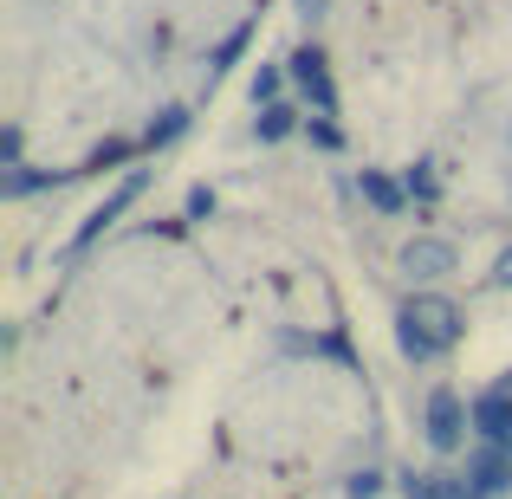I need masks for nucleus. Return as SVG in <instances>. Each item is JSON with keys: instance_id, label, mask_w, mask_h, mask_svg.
Instances as JSON below:
<instances>
[{"instance_id": "1", "label": "nucleus", "mask_w": 512, "mask_h": 499, "mask_svg": "<svg viewBox=\"0 0 512 499\" xmlns=\"http://www.w3.org/2000/svg\"><path fill=\"white\" fill-rule=\"evenodd\" d=\"M396 337H402V350H409L415 363H428V357H441V350L461 337V312H454L448 299H435V292H422V299L402 305Z\"/></svg>"}, {"instance_id": "2", "label": "nucleus", "mask_w": 512, "mask_h": 499, "mask_svg": "<svg viewBox=\"0 0 512 499\" xmlns=\"http://www.w3.org/2000/svg\"><path fill=\"white\" fill-rule=\"evenodd\" d=\"M467 422H474V415L461 409V396H454V389H435V396H428V441H435L441 454H454V448H461Z\"/></svg>"}, {"instance_id": "3", "label": "nucleus", "mask_w": 512, "mask_h": 499, "mask_svg": "<svg viewBox=\"0 0 512 499\" xmlns=\"http://www.w3.org/2000/svg\"><path fill=\"white\" fill-rule=\"evenodd\" d=\"M467 487H474V499H493L512 487V448H500V441H487V448L467 461Z\"/></svg>"}, {"instance_id": "4", "label": "nucleus", "mask_w": 512, "mask_h": 499, "mask_svg": "<svg viewBox=\"0 0 512 499\" xmlns=\"http://www.w3.org/2000/svg\"><path fill=\"white\" fill-rule=\"evenodd\" d=\"M474 428H480V441L512 448V389H493V396L474 402Z\"/></svg>"}, {"instance_id": "5", "label": "nucleus", "mask_w": 512, "mask_h": 499, "mask_svg": "<svg viewBox=\"0 0 512 499\" xmlns=\"http://www.w3.org/2000/svg\"><path fill=\"white\" fill-rule=\"evenodd\" d=\"M292 78H299V91L305 98L318 104V111H338V91H331V78H325V59H318V52H299V59H292Z\"/></svg>"}, {"instance_id": "6", "label": "nucleus", "mask_w": 512, "mask_h": 499, "mask_svg": "<svg viewBox=\"0 0 512 499\" xmlns=\"http://www.w3.org/2000/svg\"><path fill=\"white\" fill-rule=\"evenodd\" d=\"M137 195H143V175H130V182L117 188L111 201H98V208H91V221L78 227V240H72V247H91V240H98L104 227H111V221H117V214H124V208H130V201H137Z\"/></svg>"}, {"instance_id": "7", "label": "nucleus", "mask_w": 512, "mask_h": 499, "mask_svg": "<svg viewBox=\"0 0 512 499\" xmlns=\"http://www.w3.org/2000/svg\"><path fill=\"white\" fill-rule=\"evenodd\" d=\"M402 266L422 273V279H435V273H448V266H454V247H441V240H415V247L402 253Z\"/></svg>"}, {"instance_id": "8", "label": "nucleus", "mask_w": 512, "mask_h": 499, "mask_svg": "<svg viewBox=\"0 0 512 499\" xmlns=\"http://www.w3.org/2000/svg\"><path fill=\"white\" fill-rule=\"evenodd\" d=\"M363 195H370L383 214H396V208H402V188L389 182V175H376V169H363Z\"/></svg>"}, {"instance_id": "9", "label": "nucleus", "mask_w": 512, "mask_h": 499, "mask_svg": "<svg viewBox=\"0 0 512 499\" xmlns=\"http://www.w3.org/2000/svg\"><path fill=\"white\" fill-rule=\"evenodd\" d=\"M292 130V104H266L260 111V137H286Z\"/></svg>"}, {"instance_id": "10", "label": "nucleus", "mask_w": 512, "mask_h": 499, "mask_svg": "<svg viewBox=\"0 0 512 499\" xmlns=\"http://www.w3.org/2000/svg\"><path fill=\"white\" fill-rule=\"evenodd\" d=\"M182 124H188V117H182V111H169V117H163V124H156V130H150V143H169V137H182Z\"/></svg>"}, {"instance_id": "11", "label": "nucleus", "mask_w": 512, "mask_h": 499, "mask_svg": "<svg viewBox=\"0 0 512 499\" xmlns=\"http://www.w3.org/2000/svg\"><path fill=\"white\" fill-rule=\"evenodd\" d=\"M273 91H279V72H253V104L273 98Z\"/></svg>"}, {"instance_id": "12", "label": "nucleus", "mask_w": 512, "mask_h": 499, "mask_svg": "<svg viewBox=\"0 0 512 499\" xmlns=\"http://www.w3.org/2000/svg\"><path fill=\"white\" fill-rule=\"evenodd\" d=\"M493 286H512V247L500 253V266H493Z\"/></svg>"}, {"instance_id": "13", "label": "nucleus", "mask_w": 512, "mask_h": 499, "mask_svg": "<svg viewBox=\"0 0 512 499\" xmlns=\"http://www.w3.org/2000/svg\"><path fill=\"white\" fill-rule=\"evenodd\" d=\"M305 7H318V0H305Z\"/></svg>"}]
</instances>
